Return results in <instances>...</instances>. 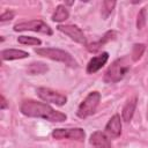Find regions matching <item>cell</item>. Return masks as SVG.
I'll use <instances>...</instances> for the list:
<instances>
[{"mask_svg":"<svg viewBox=\"0 0 148 148\" xmlns=\"http://www.w3.org/2000/svg\"><path fill=\"white\" fill-rule=\"evenodd\" d=\"M21 113L27 116V117H32V118H43L49 121H54V123H61L67 119V116L64 112L57 111L50 105L43 103V102H37L34 99H25L22 102L20 106Z\"/></svg>","mask_w":148,"mask_h":148,"instance_id":"cell-1","label":"cell"},{"mask_svg":"<svg viewBox=\"0 0 148 148\" xmlns=\"http://www.w3.org/2000/svg\"><path fill=\"white\" fill-rule=\"evenodd\" d=\"M131 56H124L117 60H114L109 68L106 69L104 74V82L105 83H116L119 82L124 76L127 74V72L131 68V62H132Z\"/></svg>","mask_w":148,"mask_h":148,"instance_id":"cell-2","label":"cell"},{"mask_svg":"<svg viewBox=\"0 0 148 148\" xmlns=\"http://www.w3.org/2000/svg\"><path fill=\"white\" fill-rule=\"evenodd\" d=\"M35 52L38 56L49 58V59L54 60V61H60V62H62L69 67H73V68L77 67L76 60L72 57L71 53H68L65 50L56 49V47H42V49H36Z\"/></svg>","mask_w":148,"mask_h":148,"instance_id":"cell-3","label":"cell"},{"mask_svg":"<svg viewBox=\"0 0 148 148\" xmlns=\"http://www.w3.org/2000/svg\"><path fill=\"white\" fill-rule=\"evenodd\" d=\"M99 101H101V94L98 91H91L79 105L77 111H76L77 117L81 119H84V118L91 116L92 113H95V111L99 104Z\"/></svg>","mask_w":148,"mask_h":148,"instance_id":"cell-4","label":"cell"},{"mask_svg":"<svg viewBox=\"0 0 148 148\" xmlns=\"http://www.w3.org/2000/svg\"><path fill=\"white\" fill-rule=\"evenodd\" d=\"M14 31H35L44 35L51 36L53 34L52 29L42 20H31L25 22H20L14 25Z\"/></svg>","mask_w":148,"mask_h":148,"instance_id":"cell-5","label":"cell"},{"mask_svg":"<svg viewBox=\"0 0 148 148\" xmlns=\"http://www.w3.org/2000/svg\"><path fill=\"white\" fill-rule=\"evenodd\" d=\"M36 92H37L38 97L46 103H52V104H56L59 106L65 105L67 103V97L65 95L59 94V92H57L50 88L40 87V88H37Z\"/></svg>","mask_w":148,"mask_h":148,"instance_id":"cell-6","label":"cell"},{"mask_svg":"<svg viewBox=\"0 0 148 148\" xmlns=\"http://www.w3.org/2000/svg\"><path fill=\"white\" fill-rule=\"evenodd\" d=\"M52 136L54 139H58V140L71 139V140H76V141H83L86 133L80 127H76V128H56L52 132Z\"/></svg>","mask_w":148,"mask_h":148,"instance_id":"cell-7","label":"cell"},{"mask_svg":"<svg viewBox=\"0 0 148 148\" xmlns=\"http://www.w3.org/2000/svg\"><path fill=\"white\" fill-rule=\"evenodd\" d=\"M57 29L67 35L71 39H73L74 42L79 43V44H82V45H87V39H86V36L83 34V31L77 27V25H74V24H65V25H58Z\"/></svg>","mask_w":148,"mask_h":148,"instance_id":"cell-8","label":"cell"},{"mask_svg":"<svg viewBox=\"0 0 148 148\" xmlns=\"http://www.w3.org/2000/svg\"><path fill=\"white\" fill-rule=\"evenodd\" d=\"M109 59V53L108 52H103L96 57H92L88 65H87V73L88 74H94L96 72H98L108 61Z\"/></svg>","mask_w":148,"mask_h":148,"instance_id":"cell-9","label":"cell"},{"mask_svg":"<svg viewBox=\"0 0 148 148\" xmlns=\"http://www.w3.org/2000/svg\"><path fill=\"white\" fill-rule=\"evenodd\" d=\"M105 132L111 138H118L121 134V121L119 114H114L110 118L105 126Z\"/></svg>","mask_w":148,"mask_h":148,"instance_id":"cell-10","label":"cell"},{"mask_svg":"<svg viewBox=\"0 0 148 148\" xmlns=\"http://www.w3.org/2000/svg\"><path fill=\"white\" fill-rule=\"evenodd\" d=\"M117 36V32L114 30H109L108 32L104 34V36L98 40V42H94L91 44H87V49L89 52H97L101 50V47H103V45H105L106 43H109L110 40H113Z\"/></svg>","mask_w":148,"mask_h":148,"instance_id":"cell-11","label":"cell"},{"mask_svg":"<svg viewBox=\"0 0 148 148\" xmlns=\"http://www.w3.org/2000/svg\"><path fill=\"white\" fill-rule=\"evenodd\" d=\"M89 142L95 148H111V145H110V141H109L108 136L104 133L99 132V131L94 132L90 135Z\"/></svg>","mask_w":148,"mask_h":148,"instance_id":"cell-12","label":"cell"},{"mask_svg":"<svg viewBox=\"0 0 148 148\" xmlns=\"http://www.w3.org/2000/svg\"><path fill=\"white\" fill-rule=\"evenodd\" d=\"M29 53L23 50H15V49H7L1 51V59L2 60H16V59H24L28 58Z\"/></svg>","mask_w":148,"mask_h":148,"instance_id":"cell-13","label":"cell"},{"mask_svg":"<svg viewBox=\"0 0 148 148\" xmlns=\"http://www.w3.org/2000/svg\"><path fill=\"white\" fill-rule=\"evenodd\" d=\"M136 103H138L136 97H132L124 105L123 111H121V117L125 121H130L132 119V117L134 114V111H135V108H136Z\"/></svg>","mask_w":148,"mask_h":148,"instance_id":"cell-14","label":"cell"},{"mask_svg":"<svg viewBox=\"0 0 148 148\" xmlns=\"http://www.w3.org/2000/svg\"><path fill=\"white\" fill-rule=\"evenodd\" d=\"M69 16V12L66 8L65 5H58L56 8V12L52 15V21L54 22H62L65 20H67Z\"/></svg>","mask_w":148,"mask_h":148,"instance_id":"cell-15","label":"cell"},{"mask_svg":"<svg viewBox=\"0 0 148 148\" xmlns=\"http://www.w3.org/2000/svg\"><path fill=\"white\" fill-rule=\"evenodd\" d=\"M27 71H28V73L30 75H37V74H44V73H46L49 71V67H47L46 64L37 61V62H31L28 66Z\"/></svg>","mask_w":148,"mask_h":148,"instance_id":"cell-16","label":"cell"},{"mask_svg":"<svg viewBox=\"0 0 148 148\" xmlns=\"http://www.w3.org/2000/svg\"><path fill=\"white\" fill-rule=\"evenodd\" d=\"M114 6H116V1H110V0L103 1V3H102V16H103L104 20L109 17V15L112 13Z\"/></svg>","mask_w":148,"mask_h":148,"instance_id":"cell-17","label":"cell"},{"mask_svg":"<svg viewBox=\"0 0 148 148\" xmlns=\"http://www.w3.org/2000/svg\"><path fill=\"white\" fill-rule=\"evenodd\" d=\"M17 42L24 45H40L42 44V40L39 38L31 37V36H18Z\"/></svg>","mask_w":148,"mask_h":148,"instance_id":"cell-18","label":"cell"},{"mask_svg":"<svg viewBox=\"0 0 148 148\" xmlns=\"http://www.w3.org/2000/svg\"><path fill=\"white\" fill-rule=\"evenodd\" d=\"M145 50H146V46L143 44H134L133 45V50H132V54H131L132 60L133 61H138L142 57Z\"/></svg>","mask_w":148,"mask_h":148,"instance_id":"cell-19","label":"cell"},{"mask_svg":"<svg viewBox=\"0 0 148 148\" xmlns=\"http://www.w3.org/2000/svg\"><path fill=\"white\" fill-rule=\"evenodd\" d=\"M146 22H147V7H142L136 17V28L142 29L146 25Z\"/></svg>","mask_w":148,"mask_h":148,"instance_id":"cell-20","label":"cell"},{"mask_svg":"<svg viewBox=\"0 0 148 148\" xmlns=\"http://www.w3.org/2000/svg\"><path fill=\"white\" fill-rule=\"evenodd\" d=\"M14 16H15L14 12H12V10H6L5 13H2V14H1V16H0V21H1V22H5V21H10V20H12Z\"/></svg>","mask_w":148,"mask_h":148,"instance_id":"cell-21","label":"cell"},{"mask_svg":"<svg viewBox=\"0 0 148 148\" xmlns=\"http://www.w3.org/2000/svg\"><path fill=\"white\" fill-rule=\"evenodd\" d=\"M0 99H1V102H0V109H1V110L7 109V108H8V103H7L6 98H5V96H3V95H1Z\"/></svg>","mask_w":148,"mask_h":148,"instance_id":"cell-22","label":"cell"},{"mask_svg":"<svg viewBox=\"0 0 148 148\" xmlns=\"http://www.w3.org/2000/svg\"><path fill=\"white\" fill-rule=\"evenodd\" d=\"M74 3V1H68V2H66V5H68V6H71V5H73Z\"/></svg>","mask_w":148,"mask_h":148,"instance_id":"cell-23","label":"cell"}]
</instances>
